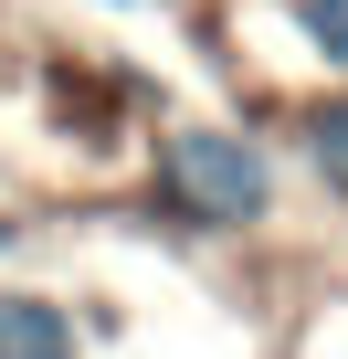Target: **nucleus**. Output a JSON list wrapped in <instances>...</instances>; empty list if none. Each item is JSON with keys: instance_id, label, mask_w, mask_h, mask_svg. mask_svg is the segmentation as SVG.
<instances>
[{"instance_id": "nucleus-2", "label": "nucleus", "mask_w": 348, "mask_h": 359, "mask_svg": "<svg viewBox=\"0 0 348 359\" xmlns=\"http://www.w3.org/2000/svg\"><path fill=\"white\" fill-rule=\"evenodd\" d=\"M0 359H85V317H74V296L0 275Z\"/></svg>"}, {"instance_id": "nucleus-4", "label": "nucleus", "mask_w": 348, "mask_h": 359, "mask_svg": "<svg viewBox=\"0 0 348 359\" xmlns=\"http://www.w3.org/2000/svg\"><path fill=\"white\" fill-rule=\"evenodd\" d=\"M285 22H295L306 64H316L327 85H348V0H285Z\"/></svg>"}, {"instance_id": "nucleus-5", "label": "nucleus", "mask_w": 348, "mask_h": 359, "mask_svg": "<svg viewBox=\"0 0 348 359\" xmlns=\"http://www.w3.org/2000/svg\"><path fill=\"white\" fill-rule=\"evenodd\" d=\"M22 243H32V222H22V212H11V201H0V264H11V254H22Z\"/></svg>"}, {"instance_id": "nucleus-6", "label": "nucleus", "mask_w": 348, "mask_h": 359, "mask_svg": "<svg viewBox=\"0 0 348 359\" xmlns=\"http://www.w3.org/2000/svg\"><path fill=\"white\" fill-rule=\"evenodd\" d=\"M116 11H137V0H116Z\"/></svg>"}, {"instance_id": "nucleus-3", "label": "nucleus", "mask_w": 348, "mask_h": 359, "mask_svg": "<svg viewBox=\"0 0 348 359\" xmlns=\"http://www.w3.org/2000/svg\"><path fill=\"white\" fill-rule=\"evenodd\" d=\"M295 158H306V180L348 212V85H327V95H306L295 106Z\"/></svg>"}, {"instance_id": "nucleus-1", "label": "nucleus", "mask_w": 348, "mask_h": 359, "mask_svg": "<svg viewBox=\"0 0 348 359\" xmlns=\"http://www.w3.org/2000/svg\"><path fill=\"white\" fill-rule=\"evenodd\" d=\"M148 212L190 243H243L285 212V158L243 116H169L148 137Z\"/></svg>"}]
</instances>
